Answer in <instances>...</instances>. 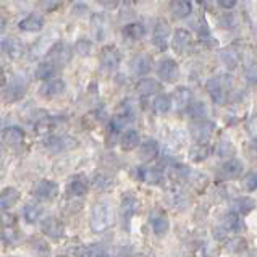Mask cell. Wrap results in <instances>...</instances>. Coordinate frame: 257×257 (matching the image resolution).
<instances>
[{"mask_svg":"<svg viewBox=\"0 0 257 257\" xmlns=\"http://www.w3.org/2000/svg\"><path fill=\"white\" fill-rule=\"evenodd\" d=\"M62 2H63V0H41L39 7L44 12H54L62 5Z\"/></svg>","mask_w":257,"mask_h":257,"instance_id":"cell-45","label":"cell"},{"mask_svg":"<svg viewBox=\"0 0 257 257\" xmlns=\"http://www.w3.org/2000/svg\"><path fill=\"white\" fill-rule=\"evenodd\" d=\"M65 92V81L60 78H50L47 79L46 83L42 84V87L39 89V94L42 97L46 99H54V97H58L60 94Z\"/></svg>","mask_w":257,"mask_h":257,"instance_id":"cell-11","label":"cell"},{"mask_svg":"<svg viewBox=\"0 0 257 257\" xmlns=\"http://www.w3.org/2000/svg\"><path fill=\"white\" fill-rule=\"evenodd\" d=\"M31 247L34 249L36 252H41V254H47L50 251L49 243L46 239H42L41 236H36V238L31 239Z\"/></svg>","mask_w":257,"mask_h":257,"instance_id":"cell-42","label":"cell"},{"mask_svg":"<svg viewBox=\"0 0 257 257\" xmlns=\"http://www.w3.org/2000/svg\"><path fill=\"white\" fill-rule=\"evenodd\" d=\"M73 57V49L67 42H57L55 46L49 50V60L55 67H65Z\"/></svg>","mask_w":257,"mask_h":257,"instance_id":"cell-5","label":"cell"},{"mask_svg":"<svg viewBox=\"0 0 257 257\" xmlns=\"http://www.w3.org/2000/svg\"><path fill=\"white\" fill-rule=\"evenodd\" d=\"M246 79L251 84H257V62L255 63H251L246 68Z\"/></svg>","mask_w":257,"mask_h":257,"instance_id":"cell-46","label":"cell"},{"mask_svg":"<svg viewBox=\"0 0 257 257\" xmlns=\"http://www.w3.org/2000/svg\"><path fill=\"white\" fill-rule=\"evenodd\" d=\"M2 157H4V146L0 144V159H2Z\"/></svg>","mask_w":257,"mask_h":257,"instance_id":"cell-54","label":"cell"},{"mask_svg":"<svg viewBox=\"0 0 257 257\" xmlns=\"http://www.w3.org/2000/svg\"><path fill=\"white\" fill-rule=\"evenodd\" d=\"M191 46V34L186 29H176L173 34V41H172V47L176 54H185L188 47Z\"/></svg>","mask_w":257,"mask_h":257,"instance_id":"cell-19","label":"cell"},{"mask_svg":"<svg viewBox=\"0 0 257 257\" xmlns=\"http://www.w3.org/2000/svg\"><path fill=\"white\" fill-rule=\"evenodd\" d=\"M152 67H154L152 57L148 54H138L133 60H131V71H133L136 76L149 75Z\"/></svg>","mask_w":257,"mask_h":257,"instance_id":"cell-12","label":"cell"},{"mask_svg":"<svg viewBox=\"0 0 257 257\" xmlns=\"http://www.w3.org/2000/svg\"><path fill=\"white\" fill-rule=\"evenodd\" d=\"M120 210H121V217L124 220V223H128L131 218L135 217V214L139 210V201L136 199L135 196L126 194L121 199V205H120Z\"/></svg>","mask_w":257,"mask_h":257,"instance_id":"cell-21","label":"cell"},{"mask_svg":"<svg viewBox=\"0 0 257 257\" xmlns=\"http://www.w3.org/2000/svg\"><path fill=\"white\" fill-rule=\"evenodd\" d=\"M97 2L104 7V9H107V10H113V9H116L118 7V4H120V0H97Z\"/></svg>","mask_w":257,"mask_h":257,"instance_id":"cell-49","label":"cell"},{"mask_svg":"<svg viewBox=\"0 0 257 257\" xmlns=\"http://www.w3.org/2000/svg\"><path fill=\"white\" fill-rule=\"evenodd\" d=\"M76 144H78L76 139H73L70 136H50L46 141V146L52 152H60V151L73 149V148H76Z\"/></svg>","mask_w":257,"mask_h":257,"instance_id":"cell-15","label":"cell"},{"mask_svg":"<svg viewBox=\"0 0 257 257\" xmlns=\"http://www.w3.org/2000/svg\"><path fill=\"white\" fill-rule=\"evenodd\" d=\"M160 89H162V84L154 78L144 76L143 79H139L136 84V92L139 95H143V97H151V95L160 92Z\"/></svg>","mask_w":257,"mask_h":257,"instance_id":"cell-17","label":"cell"},{"mask_svg":"<svg viewBox=\"0 0 257 257\" xmlns=\"http://www.w3.org/2000/svg\"><path fill=\"white\" fill-rule=\"evenodd\" d=\"M168 38H170V25L165 20H159L154 26L152 42L159 50H165L168 46Z\"/></svg>","mask_w":257,"mask_h":257,"instance_id":"cell-9","label":"cell"},{"mask_svg":"<svg viewBox=\"0 0 257 257\" xmlns=\"http://www.w3.org/2000/svg\"><path fill=\"white\" fill-rule=\"evenodd\" d=\"M113 207L107 201H100L92 207V217H91V228L95 233H102L108 230L113 225Z\"/></svg>","mask_w":257,"mask_h":257,"instance_id":"cell-1","label":"cell"},{"mask_svg":"<svg viewBox=\"0 0 257 257\" xmlns=\"http://www.w3.org/2000/svg\"><path fill=\"white\" fill-rule=\"evenodd\" d=\"M220 173H222L225 180L238 178V176L243 173V164L236 159H228L222 167H220Z\"/></svg>","mask_w":257,"mask_h":257,"instance_id":"cell-23","label":"cell"},{"mask_svg":"<svg viewBox=\"0 0 257 257\" xmlns=\"http://www.w3.org/2000/svg\"><path fill=\"white\" fill-rule=\"evenodd\" d=\"M226 247H228L230 251H233V252H241V251H244V249L247 247V244H246V241L243 238H233V239L228 241Z\"/></svg>","mask_w":257,"mask_h":257,"instance_id":"cell-44","label":"cell"},{"mask_svg":"<svg viewBox=\"0 0 257 257\" xmlns=\"http://www.w3.org/2000/svg\"><path fill=\"white\" fill-rule=\"evenodd\" d=\"M20 191L17 188H4L2 191H0V209L2 210H9L12 207H15L17 205V202L20 201Z\"/></svg>","mask_w":257,"mask_h":257,"instance_id":"cell-20","label":"cell"},{"mask_svg":"<svg viewBox=\"0 0 257 257\" xmlns=\"http://www.w3.org/2000/svg\"><path fill=\"white\" fill-rule=\"evenodd\" d=\"M159 156V143L156 139H146L143 144H139V157L146 162L154 160Z\"/></svg>","mask_w":257,"mask_h":257,"instance_id":"cell-24","label":"cell"},{"mask_svg":"<svg viewBox=\"0 0 257 257\" xmlns=\"http://www.w3.org/2000/svg\"><path fill=\"white\" fill-rule=\"evenodd\" d=\"M123 36L128 41H141L146 36V29L141 23H130L123 28Z\"/></svg>","mask_w":257,"mask_h":257,"instance_id":"cell-30","label":"cell"},{"mask_svg":"<svg viewBox=\"0 0 257 257\" xmlns=\"http://www.w3.org/2000/svg\"><path fill=\"white\" fill-rule=\"evenodd\" d=\"M243 188L249 193H254L257 189V172H251L247 173L244 178H243Z\"/></svg>","mask_w":257,"mask_h":257,"instance_id":"cell-43","label":"cell"},{"mask_svg":"<svg viewBox=\"0 0 257 257\" xmlns=\"http://www.w3.org/2000/svg\"><path fill=\"white\" fill-rule=\"evenodd\" d=\"M188 113H189V116H193L194 120H201V118H205V115H207V108H205L204 102L194 100V102H189Z\"/></svg>","mask_w":257,"mask_h":257,"instance_id":"cell-35","label":"cell"},{"mask_svg":"<svg viewBox=\"0 0 257 257\" xmlns=\"http://www.w3.org/2000/svg\"><path fill=\"white\" fill-rule=\"evenodd\" d=\"M223 21H225V26L228 28V26H233V23H234V18H233V15H223Z\"/></svg>","mask_w":257,"mask_h":257,"instance_id":"cell-51","label":"cell"},{"mask_svg":"<svg viewBox=\"0 0 257 257\" xmlns=\"http://www.w3.org/2000/svg\"><path fill=\"white\" fill-rule=\"evenodd\" d=\"M157 75L164 83H175L180 76V65L173 58H164L159 62Z\"/></svg>","mask_w":257,"mask_h":257,"instance_id":"cell-6","label":"cell"},{"mask_svg":"<svg viewBox=\"0 0 257 257\" xmlns=\"http://www.w3.org/2000/svg\"><path fill=\"white\" fill-rule=\"evenodd\" d=\"M89 191V181L84 175H75L68 183V188H67V193L71 197H83L87 194Z\"/></svg>","mask_w":257,"mask_h":257,"instance_id":"cell-14","label":"cell"},{"mask_svg":"<svg viewBox=\"0 0 257 257\" xmlns=\"http://www.w3.org/2000/svg\"><path fill=\"white\" fill-rule=\"evenodd\" d=\"M239 226V217H238V212H230L223 217V222H222V228L226 233H231L234 230H238Z\"/></svg>","mask_w":257,"mask_h":257,"instance_id":"cell-38","label":"cell"},{"mask_svg":"<svg viewBox=\"0 0 257 257\" xmlns=\"http://www.w3.org/2000/svg\"><path fill=\"white\" fill-rule=\"evenodd\" d=\"M54 75H55V65L50 60L41 62L38 67H36V71H34V76L38 79H41V81H47V79L54 78Z\"/></svg>","mask_w":257,"mask_h":257,"instance_id":"cell-31","label":"cell"},{"mask_svg":"<svg viewBox=\"0 0 257 257\" xmlns=\"http://www.w3.org/2000/svg\"><path fill=\"white\" fill-rule=\"evenodd\" d=\"M2 239L5 241L7 244H10V246L18 244L20 239H21V234L17 230V225H15V226H4V230H2Z\"/></svg>","mask_w":257,"mask_h":257,"instance_id":"cell-36","label":"cell"},{"mask_svg":"<svg viewBox=\"0 0 257 257\" xmlns=\"http://www.w3.org/2000/svg\"><path fill=\"white\" fill-rule=\"evenodd\" d=\"M5 25H7V20H5V18H2V17H0V31H4Z\"/></svg>","mask_w":257,"mask_h":257,"instance_id":"cell-53","label":"cell"},{"mask_svg":"<svg viewBox=\"0 0 257 257\" xmlns=\"http://www.w3.org/2000/svg\"><path fill=\"white\" fill-rule=\"evenodd\" d=\"M255 143H257V139H255Z\"/></svg>","mask_w":257,"mask_h":257,"instance_id":"cell-55","label":"cell"},{"mask_svg":"<svg viewBox=\"0 0 257 257\" xmlns=\"http://www.w3.org/2000/svg\"><path fill=\"white\" fill-rule=\"evenodd\" d=\"M2 139L7 146L17 149L25 144V131L20 126H7L2 133Z\"/></svg>","mask_w":257,"mask_h":257,"instance_id":"cell-13","label":"cell"},{"mask_svg":"<svg viewBox=\"0 0 257 257\" xmlns=\"http://www.w3.org/2000/svg\"><path fill=\"white\" fill-rule=\"evenodd\" d=\"M121 62V55L120 52L116 50V47L113 46H107L102 49V54H100V65L107 73L108 71H113L118 68V65Z\"/></svg>","mask_w":257,"mask_h":257,"instance_id":"cell-10","label":"cell"},{"mask_svg":"<svg viewBox=\"0 0 257 257\" xmlns=\"http://www.w3.org/2000/svg\"><path fill=\"white\" fill-rule=\"evenodd\" d=\"M42 215V207L39 204H26L25 205V218H26V222L28 223H36V222H39V218Z\"/></svg>","mask_w":257,"mask_h":257,"instance_id":"cell-34","label":"cell"},{"mask_svg":"<svg viewBox=\"0 0 257 257\" xmlns=\"http://www.w3.org/2000/svg\"><path fill=\"white\" fill-rule=\"evenodd\" d=\"M5 83H7V76H5V71H4V68L0 67V87L2 86H5Z\"/></svg>","mask_w":257,"mask_h":257,"instance_id":"cell-52","label":"cell"},{"mask_svg":"<svg viewBox=\"0 0 257 257\" xmlns=\"http://www.w3.org/2000/svg\"><path fill=\"white\" fill-rule=\"evenodd\" d=\"M191 0H173L170 4V12H172V17L175 20H183L191 15Z\"/></svg>","mask_w":257,"mask_h":257,"instance_id":"cell-25","label":"cell"},{"mask_svg":"<svg viewBox=\"0 0 257 257\" xmlns=\"http://www.w3.org/2000/svg\"><path fill=\"white\" fill-rule=\"evenodd\" d=\"M215 152L218 154L220 157H233L234 152H236V149H234V146L231 144V141H228V139H222V141L217 144Z\"/></svg>","mask_w":257,"mask_h":257,"instance_id":"cell-39","label":"cell"},{"mask_svg":"<svg viewBox=\"0 0 257 257\" xmlns=\"http://www.w3.org/2000/svg\"><path fill=\"white\" fill-rule=\"evenodd\" d=\"M17 222H18V220L13 214H7V212H5V214L2 215V225L4 226H15V225H17Z\"/></svg>","mask_w":257,"mask_h":257,"instance_id":"cell-48","label":"cell"},{"mask_svg":"<svg viewBox=\"0 0 257 257\" xmlns=\"http://www.w3.org/2000/svg\"><path fill=\"white\" fill-rule=\"evenodd\" d=\"M217 4L222 7V9H225V10H231V9L236 7L238 0H217Z\"/></svg>","mask_w":257,"mask_h":257,"instance_id":"cell-50","label":"cell"},{"mask_svg":"<svg viewBox=\"0 0 257 257\" xmlns=\"http://www.w3.org/2000/svg\"><path fill=\"white\" fill-rule=\"evenodd\" d=\"M33 193L39 201L50 202L58 196V185L55 181H50V180H41L38 185L34 186Z\"/></svg>","mask_w":257,"mask_h":257,"instance_id":"cell-7","label":"cell"},{"mask_svg":"<svg viewBox=\"0 0 257 257\" xmlns=\"http://www.w3.org/2000/svg\"><path fill=\"white\" fill-rule=\"evenodd\" d=\"M233 209H234V212H238V214L246 215L255 209V202L251 199V197H239V199L233 202Z\"/></svg>","mask_w":257,"mask_h":257,"instance_id":"cell-33","label":"cell"},{"mask_svg":"<svg viewBox=\"0 0 257 257\" xmlns=\"http://www.w3.org/2000/svg\"><path fill=\"white\" fill-rule=\"evenodd\" d=\"M173 102H175V105L178 110L188 108L189 102H191V91L185 86L176 87L175 92H173Z\"/></svg>","mask_w":257,"mask_h":257,"instance_id":"cell-29","label":"cell"},{"mask_svg":"<svg viewBox=\"0 0 257 257\" xmlns=\"http://www.w3.org/2000/svg\"><path fill=\"white\" fill-rule=\"evenodd\" d=\"M138 178L143 183H148V185H160L164 181V173L154 167H139Z\"/></svg>","mask_w":257,"mask_h":257,"instance_id":"cell-16","label":"cell"},{"mask_svg":"<svg viewBox=\"0 0 257 257\" xmlns=\"http://www.w3.org/2000/svg\"><path fill=\"white\" fill-rule=\"evenodd\" d=\"M2 49H4V52L7 54V57L12 58V60H20V58L25 55L23 42L18 41V39H13V38L5 39L2 42Z\"/></svg>","mask_w":257,"mask_h":257,"instance_id":"cell-18","label":"cell"},{"mask_svg":"<svg viewBox=\"0 0 257 257\" xmlns=\"http://www.w3.org/2000/svg\"><path fill=\"white\" fill-rule=\"evenodd\" d=\"M151 226L157 236H164L170 228V222H168V217L165 214H154L151 217Z\"/></svg>","mask_w":257,"mask_h":257,"instance_id":"cell-27","label":"cell"},{"mask_svg":"<svg viewBox=\"0 0 257 257\" xmlns=\"http://www.w3.org/2000/svg\"><path fill=\"white\" fill-rule=\"evenodd\" d=\"M214 131H215V123H212L207 118L196 120L189 126V133L197 144H207L210 141V138L214 136Z\"/></svg>","mask_w":257,"mask_h":257,"instance_id":"cell-3","label":"cell"},{"mask_svg":"<svg viewBox=\"0 0 257 257\" xmlns=\"http://www.w3.org/2000/svg\"><path fill=\"white\" fill-rule=\"evenodd\" d=\"M210 149L207 148V144H196L193 149L189 151V157L194 160V162H202L209 157Z\"/></svg>","mask_w":257,"mask_h":257,"instance_id":"cell-37","label":"cell"},{"mask_svg":"<svg viewBox=\"0 0 257 257\" xmlns=\"http://www.w3.org/2000/svg\"><path fill=\"white\" fill-rule=\"evenodd\" d=\"M94 186L97 189L105 191V189H110L113 186V180L110 178V176H107V175H97L94 178Z\"/></svg>","mask_w":257,"mask_h":257,"instance_id":"cell-41","label":"cell"},{"mask_svg":"<svg viewBox=\"0 0 257 257\" xmlns=\"http://www.w3.org/2000/svg\"><path fill=\"white\" fill-rule=\"evenodd\" d=\"M18 26H20V29H23V31L38 33L44 28V18L39 13H31V15H28L26 18L21 20Z\"/></svg>","mask_w":257,"mask_h":257,"instance_id":"cell-22","label":"cell"},{"mask_svg":"<svg viewBox=\"0 0 257 257\" xmlns=\"http://www.w3.org/2000/svg\"><path fill=\"white\" fill-rule=\"evenodd\" d=\"M233 87L231 76H212L205 83V89H207L212 100L218 105H223L228 97V91Z\"/></svg>","mask_w":257,"mask_h":257,"instance_id":"cell-2","label":"cell"},{"mask_svg":"<svg viewBox=\"0 0 257 257\" xmlns=\"http://www.w3.org/2000/svg\"><path fill=\"white\" fill-rule=\"evenodd\" d=\"M41 231L46 234L47 238L58 241L65 236V225L60 218L49 215L41 222Z\"/></svg>","mask_w":257,"mask_h":257,"instance_id":"cell-4","label":"cell"},{"mask_svg":"<svg viewBox=\"0 0 257 257\" xmlns=\"http://www.w3.org/2000/svg\"><path fill=\"white\" fill-rule=\"evenodd\" d=\"M92 42L89 41V39H79L78 42H76V46H75V49H76V52L79 54V55H83V57H89L91 55V52H92Z\"/></svg>","mask_w":257,"mask_h":257,"instance_id":"cell-40","label":"cell"},{"mask_svg":"<svg viewBox=\"0 0 257 257\" xmlns=\"http://www.w3.org/2000/svg\"><path fill=\"white\" fill-rule=\"evenodd\" d=\"M25 94H26V83L21 78H15L10 84L5 86V89L2 92V97L5 102L13 104V102H18V100L23 99Z\"/></svg>","mask_w":257,"mask_h":257,"instance_id":"cell-8","label":"cell"},{"mask_svg":"<svg viewBox=\"0 0 257 257\" xmlns=\"http://www.w3.org/2000/svg\"><path fill=\"white\" fill-rule=\"evenodd\" d=\"M139 144H141V138H139V133L136 130L130 128L121 135L120 146L123 151H133V149L139 148Z\"/></svg>","mask_w":257,"mask_h":257,"instance_id":"cell-26","label":"cell"},{"mask_svg":"<svg viewBox=\"0 0 257 257\" xmlns=\"http://www.w3.org/2000/svg\"><path fill=\"white\" fill-rule=\"evenodd\" d=\"M172 97L168 94H157L156 95V99H154L152 102V108H154V112L159 113V115H165L170 112V108H172Z\"/></svg>","mask_w":257,"mask_h":257,"instance_id":"cell-28","label":"cell"},{"mask_svg":"<svg viewBox=\"0 0 257 257\" xmlns=\"http://www.w3.org/2000/svg\"><path fill=\"white\" fill-rule=\"evenodd\" d=\"M81 254H84V255H105L107 252L104 251V247H102V246L95 244V246L86 247L84 251H81Z\"/></svg>","mask_w":257,"mask_h":257,"instance_id":"cell-47","label":"cell"},{"mask_svg":"<svg viewBox=\"0 0 257 257\" xmlns=\"http://www.w3.org/2000/svg\"><path fill=\"white\" fill-rule=\"evenodd\" d=\"M220 60H222V63L228 70H234V68L239 67L241 58H239L238 52H234V50H231V49H225L220 52Z\"/></svg>","mask_w":257,"mask_h":257,"instance_id":"cell-32","label":"cell"}]
</instances>
